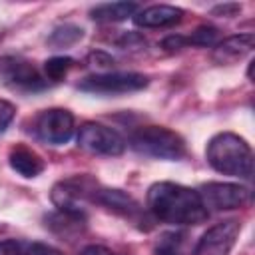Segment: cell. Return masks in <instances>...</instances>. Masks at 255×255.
I'll list each match as a JSON object with an SVG mask.
<instances>
[{
	"label": "cell",
	"instance_id": "1",
	"mask_svg": "<svg viewBox=\"0 0 255 255\" xmlns=\"http://www.w3.org/2000/svg\"><path fill=\"white\" fill-rule=\"evenodd\" d=\"M147 211L169 225H199L209 217L197 189L173 181H157L147 189Z\"/></svg>",
	"mask_w": 255,
	"mask_h": 255
},
{
	"label": "cell",
	"instance_id": "2",
	"mask_svg": "<svg viewBox=\"0 0 255 255\" xmlns=\"http://www.w3.org/2000/svg\"><path fill=\"white\" fill-rule=\"evenodd\" d=\"M205 157L207 163L223 175L239 179H251L253 175V149L247 139L233 131L215 133L205 147Z\"/></svg>",
	"mask_w": 255,
	"mask_h": 255
},
{
	"label": "cell",
	"instance_id": "3",
	"mask_svg": "<svg viewBox=\"0 0 255 255\" xmlns=\"http://www.w3.org/2000/svg\"><path fill=\"white\" fill-rule=\"evenodd\" d=\"M131 149L145 157L153 159H181L185 155V141L183 137L163 126H143L137 128L129 137Z\"/></svg>",
	"mask_w": 255,
	"mask_h": 255
},
{
	"label": "cell",
	"instance_id": "4",
	"mask_svg": "<svg viewBox=\"0 0 255 255\" xmlns=\"http://www.w3.org/2000/svg\"><path fill=\"white\" fill-rule=\"evenodd\" d=\"M100 183L84 173V175H72L66 179H60L50 193L52 203L60 211H70V213H82L86 215V205L94 203V195L98 191Z\"/></svg>",
	"mask_w": 255,
	"mask_h": 255
},
{
	"label": "cell",
	"instance_id": "5",
	"mask_svg": "<svg viewBox=\"0 0 255 255\" xmlns=\"http://www.w3.org/2000/svg\"><path fill=\"white\" fill-rule=\"evenodd\" d=\"M149 78L139 72H104L84 78L78 88L88 94L96 96H116V94H129L147 88Z\"/></svg>",
	"mask_w": 255,
	"mask_h": 255
},
{
	"label": "cell",
	"instance_id": "6",
	"mask_svg": "<svg viewBox=\"0 0 255 255\" xmlns=\"http://www.w3.org/2000/svg\"><path fill=\"white\" fill-rule=\"evenodd\" d=\"M74 116L64 108H50L40 112L32 122V131L38 139L50 145H64L74 135Z\"/></svg>",
	"mask_w": 255,
	"mask_h": 255
},
{
	"label": "cell",
	"instance_id": "7",
	"mask_svg": "<svg viewBox=\"0 0 255 255\" xmlns=\"http://www.w3.org/2000/svg\"><path fill=\"white\" fill-rule=\"evenodd\" d=\"M207 211H229L245 207L251 201V191L245 185L229 181H207L197 189Z\"/></svg>",
	"mask_w": 255,
	"mask_h": 255
},
{
	"label": "cell",
	"instance_id": "8",
	"mask_svg": "<svg viewBox=\"0 0 255 255\" xmlns=\"http://www.w3.org/2000/svg\"><path fill=\"white\" fill-rule=\"evenodd\" d=\"M78 145L90 153L116 157L126 151V139L112 128L96 122H86L78 129Z\"/></svg>",
	"mask_w": 255,
	"mask_h": 255
},
{
	"label": "cell",
	"instance_id": "9",
	"mask_svg": "<svg viewBox=\"0 0 255 255\" xmlns=\"http://www.w3.org/2000/svg\"><path fill=\"white\" fill-rule=\"evenodd\" d=\"M0 78L12 90H22V92L44 90L50 84L44 78V74L38 72V68H34L28 60L16 56L0 58Z\"/></svg>",
	"mask_w": 255,
	"mask_h": 255
},
{
	"label": "cell",
	"instance_id": "10",
	"mask_svg": "<svg viewBox=\"0 0 255 255\" xmlns=\"http://www.w3.org/2000/svg\"><path fill=\"white\" fill-rule=\"evenodd\" d=\"M94 203L106 207L108 211L124 217L126 221L137 225L139 229H147V213L145 209L126 191L122 189H112V187H98L96 195H94Z\"/></svg>",
	"mask_w": 255,
	"mask_h": 255
},
{
	"label": "cell",
	"instance_id": "11",
	"mask_svg": "<svg viewBox=\"0 0 255 255\" xmlns=\"http://www.w3.org/2000/svg\"><path fill=\"white\" fill-rule=\"evenodd\" d=\"M239 233H241V223L237 219L219 221L201 235L191 255H229L239 239Z\"/></svg>",
	"mask_w": 255,
	"mask_h": 255
},
{
	"label": "cell",
	"instance_id": "12",
	"mask_svg": "<svg viewBox=\"0 0 255 255\" xmlns=\"http://www.w3.org/2000/svg\"><path fill=\"white\" fill-rule=\"evenodd\" d=\"M183 10L171 4H153L133 14V24L139 28H169L179 24Z\"/></svg>",
	"mask_w": 255,
	"mask_h": 255
},
{
	"label": "cell",
	"instance_id": "13",
	"mask_svg": "<svg viewBox=\"0 0 255 255\" xmlns=\"http://www.w3.org/2000/svg\"><path fill=\"white\" fill-rule=\"evenodd\" d=\"M255 44V36L253 32H245V34H235L229 36L221 42L215 44L213 48V60L217 64H235L241 58H245Z\"/></svg>",
	"mask_w": 255,
	"mask_h": 255
},
{
	"label": "cell",
	"instance_id": "14",
	"mask_svg": "<svg viewBox=\"0 0 255 255\" xmlns=\"http://www.w3.org/2000/svg\"><path fill=\"white\" fill-rule=\"evenodd\" d=\"M8 163H10V167H12L18 175L28 177V179L38 177V175L44 171V167H46L44 159H42L32 147L22 145V143H20V145H14V147L10 149V153H8Z\"/></svg>",
	"mask_w": 255,
	"mask_h": 255
},
{
	"label": "cell",
	"instance_id": "15",
	"mask_svg": "<svg viewBox=\"0 0 255 255\" xmlns=\"http://www.w3.org/2000/svg\"><path fill=\"white\" fill-rule=\"evenodd\" d=\"M44 221H46V227L62 239H74L86 229V215L82 213H70V211L56 209L48 213Z\"/></svg>",
	"mask_w": 255,
	"mask_h": 255
},
{
	"label": "cell",
	"instance_id": "16",
	"mask_svg": "<svg viewBox=\"0 0 255 255\" xmlns=\"http://www.w3.org/2000/svg\"><path fill=\"white\" fill-rule=\"evenodd\" d=\"M139 6L135 2H106L94 6L90 10V16L96 22H122L126 18H133Z\"/></svg>",
	"mask_w": 255,
	"mask_h": 255
},
{
	"label": "cell",
	"instance_id": "17",
	"mask_svg": "<svg viewBox=\"0 0 255 255\" xmlns=\"http://www.w3.org/2000/svg\"><path fill=\"white\" fill-rule=\"evenodd\" d=\"M187 235L181 231L161 233L155 243V255H185Z\"/></svg>",
	"mask_w": 255,
	"mask_h": 255
},
{
	"label": "cell",
	"instance_id": "18",
	"mask_svg": "<svg viewBox=\"0 0 255 255\" xmlns=\"http://www.w3.org/2000/svg\"><path fill=\"white\" fill-rule=\"evenodd\" d=\"M82 38H84V30L80 26L62 24L52 30V34L48 36V44L52 48H68V46H74L76 42H80Z\"/></svg>",
	"mask_w": 255,
	"mask_h": 255
},
{
	"label": "cell",
	"instance_id": "19",
	"mask_svg": "<svg viewBox=\"0 0 255 255\" xmlns=\"http://www.w3.org/2000/svg\"><path fill=\"white\" fill-rule=\"evenodd\" d=\"M74 66V60L70 56H54L44 62V78L48 82H60Z\"/></svg>",
	"mask_w": 255,
	"mask_h": 255
},
{
	"label": "cell",
	"instance_id": "20",
	"mask_svg": "<svg viewBox=\"0 0 255 255\" xmlns=\"http://www.w3.org/2000/svg\"><path fill=\"white\" fill-rule=\"evenodd\" d=\"M219 38V30L215 26L203 24L199 28H195V32H191L189 36H185V46H199V48H207V46H215Z\"/></svg>",
	"mask_w": 255,
	"mask_h": 255
},
{
	"label": "cell",
	"instance_id": "21",
	"mask_svg": "<svg viewBox=\"0 0 255 255\" xmlns=\"http://www.w3.org/2000/svg\"><path fill=\"white\" fill-rule=\"evenodd\" d=\"M14 114H16V108L10 102L0 100V133L10 126V122L14 120Z\"/></svg>",
	"mask_w": 255,
	"mask_h": 255
},
{
	"label": "cell",
	"instance_id": "22",
	"mask_svg": "<svg viewBox=\"0 0 255 255\" xmlns=\"http://www.w3.org/2000/svg\"><path fill=\"white\" fill-rule=\"evenodd\" d=\"M26 247L22 241L16 239H4L0 241V255H24Z\"/></svg>",
	"mask_w": 255,
	"mask_h": 255
},
{
	"label": "cell",
	"instance_id": "23",
	"mask_svg": "<svg viewBox=\"0 0 255 255\" xmlns=\"http://www.w3.org/2000/svg\"><path fill=\"white\" fill-rule=\"evenodd\" d=\"M24 255H64L60 249L48 245V243H32L26 247Z\"/></svg>",
	"mask_w": 255,
	"mask_h": 255
},
{
	"label": "cell",
	"instance_id": "24",
	"mask_svg": "<svg viewBox=\"0 0 255 255\" xmlns=\"http://www.w3.org/2000/svg\"><path fill=\"white\" fill-rule=\"evenodd\" d=\"M237 12H241V4H237V2H225V4H217L211 8L213 16H225V18H231Z\"/></svg>",
	"mask_w": 255,
	"mask_h": 255
},
{
	"label": "cell",
	"instance_id": "25",
	"mask_svg": "<svg viewBox=\"0 0 255 255\" xmlns=\"http://www.w3.org/2000/svg\"><path fill=\"white\" fill-rule=\"evenodd\" d=\"M161 48L167 50V52H175V50H181L185 48V36L181 34H173V36H167L163 42H161Z\"/></svg>",
	"mask_w": 255,
	"mask_h": 255
},
{
	"label": "cell",
	"instance_id": "26",
	"mask_svg": "<svg viewBox=\"0 0 255 255\" xmlns=\"http://www.w3.org/2000/svg\"><path fill=\"white\" fill-rule=\"evenodd\" d=\"M90 62L98 68H112L114 66V58L108 56L106 52H92L90 54Z\"/></svg>",
	"mask_w": 255,
	"mask_h": 255
},
{
	"label": "cell",
	"instance_id": "27",
	"mask_svg": "<svg viewBox=\"0 0 255 255\" xmlns=\"http://www.w3.org/2000/svg\"><path fill=\"white\" fill-rule=\"evenodd\" d=\"M78 255H114V253L108 247H104V245H88Z\"/></svg>",
	"mask_w": 255,
	"mask_h": 255
},
{
	"label": "cell",
	"instance_id": "28",
	"mask_svg": "<svg viewBox=\"0 0 255 255\" xmlns=\"http://www.w3.org/2000/svg\"><path fill=\"white\" fill-rule=\"evenodd\" d=\"M0 40H2V34H0Z\"/></svg>",
	"mask_w": 255,
	"mask_h": 255
}]
</instances>
